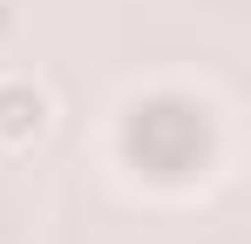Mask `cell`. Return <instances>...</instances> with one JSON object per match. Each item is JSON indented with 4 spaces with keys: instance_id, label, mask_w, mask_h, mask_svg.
Here are the masks:
<instances>
[{
    "instance_id": "obj_1",
    "label": "cell",
    "mask_w": 251,
    "mask_h": 244,
    "mask_svg": "<svg viewBox=\"0 0 251 244\" xmlns=\"http://www.w3.org/2000/svg\"><path fill=\"white\" fill-rule=\"evenodd\" d=\"M197 143H210V109L204 102H183V95H163V102H143L123 129V149L143 176H190L197 170Z\"/></svg>"
},
{
    "instance_id": "obj_2",
    "label": "cell",
    "mask_w": 251,
    "mask_h": 244,
    "mask_svg": "<svg viewBox=\"0 0 251 244\" xmlns=\"http://www.w3.org/2000/svg\"><path fill=\"white\" fill-rule=\"evenodd\" d=\"M41 129H48V95L34 88V81H21V75L0 81V143L21 149V143H34Z\"/></svg>"
}]
</instances>
